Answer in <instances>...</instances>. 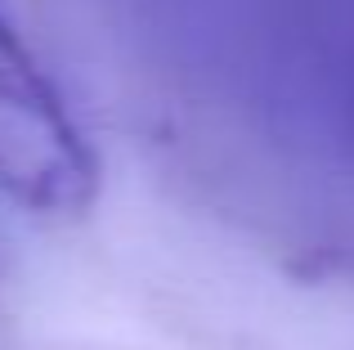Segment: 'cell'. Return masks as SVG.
Listing matches in <instances>:
<instances>
[{
    "mask_svg": "<svg viewBox=\"0 0 354 350\" xmlns=\"http://www.w3.org/2000/svg\"><path fill=\"white\" fill-rule=\"evenodd\" d=\"M0 193L45 220L90 211L99 167L59 90L0 14Z\"/></svg>",
    "mask_w": 354,
    "mask_h": 350,
    "instance_id": "cell-1",
    "label": "cell"
}]
</instances>
